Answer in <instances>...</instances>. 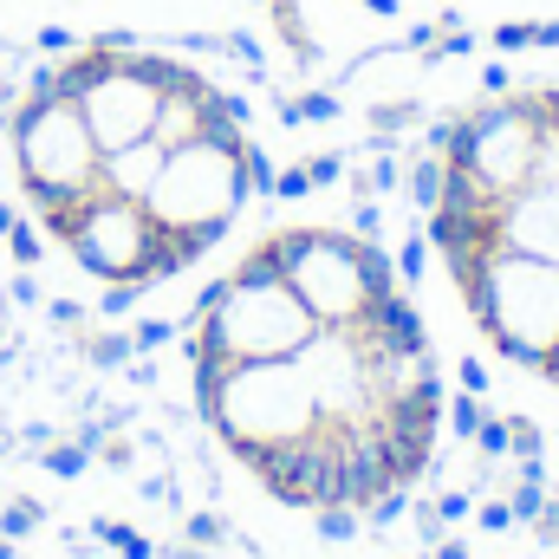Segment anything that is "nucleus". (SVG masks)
Wrapping results in <instances>:
<instances>
[{
    "mask_svg": "<svg viewBox=\"0 0 559 559\" xmlns=\"http://www.w3.org/2000/svg\"><path fill=\"white\" fill-rule=\"evenodd\" d=\"M436 248L481 338L559 384V85L488 98L449 131Z\"/></svg>",
    "mask_w": 559,
    "mask_h": 559,
    "instance_id": "7ed1b4c3",
    "label": "nucleus"
},
{
    "mask_svg": "<svg viewBox=\"0 0 559 559\" xmlns=\"http://www.w3.org/2000/svg\"><path fill=\"white\" fill-rule=\"evenodd\" d=\"M7 156L39 228L111 293L189 274L261 189L241 105L176 52L92 39L26 79Z\"/></svg>",
    "mask_w": 559,
    "mask_h": 559,
    "instance_id": "f03ea898",
    "label": "nucleus"
},
{
    "mask_svg": "<svg viewBox=\"0 0 559 559\" xmlns=\"http://www.w3.org/2000/svg\"><path fill=\"white\" fill-rule=\"evenodd\" d=\"M195 411L286 508L365 514L436 455L442 384L391 261L345 228H280L209 286Z\"/></svg>",
    "mask_w": 559,
    "mask_h": 559,
    "instance_id": "f257e3e1",
    "label": "nucleus"
}]
</instances>
